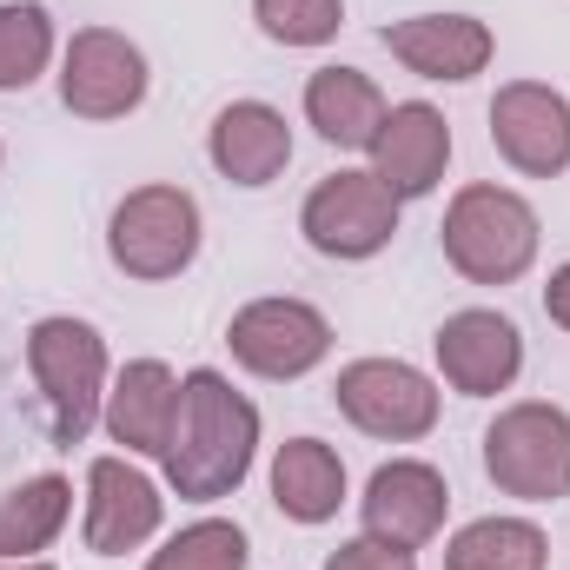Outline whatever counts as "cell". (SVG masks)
I'll use <instances>...</instances> for the list:
<instances>
[{"label":"cell","mask_w":570,"mask_h":570,"mask_svg":"<svg viewBox=\"0 0 570 570\" xmlns=\"http://www.w3.org/2000/svg\"><path fill=\"white\" fill-rule=\"evenodd\" d=\"M259 451V412L246 392H233L219 372H186L179 379V412H173V438H166V484L193 504L233 498L253 471Z\"/></svg>","instance_id":"cell-1"},{"label":"cell","mask_w":570,"mask_h":570,"mask_svg":"<svg viewBox=\"0 0 570 570\" xmlns=\"http://www.w3.org/2000/svg\"><path fill=\"white\" fill-rule=\"evenodd\" d=\"M438 239H444V259L471 285H511L538 259V213L511 186H464L444 206Z\"/></svg>","instance_id":"cell-2"},{"label":"cell","mask_w":570,"mask_h":570,"mask_svg":"<svg viewBox=\"0 0 570 570\" xmlns=\"http://www.w3.org/2000/svg\"><path fill=\"white\" fill-rule=\"evenodd\" d=\"M27 365H33V385L47 399L53 444L73 451L100 425V405H107V338L87 318H40L27 332Z\"/></svg>","instance_id":"cell-3"},{"label":"cell","mask_w":570,"mask_h":570,"mask_svg":"<svg viewBox=\"0 0 570 570\" xmlns=\"http://www.w3.org/2000/svg\"><path fill=\"white\" fill-rule=\"evenodd\" d=\"M484 471L504 498H524V504L570 498V412L538 399L504 405L484 431Z\"/></svg>","instance_id":"cell-4"},{"label":"cell","mask_w":570,"mask_h":570,"mask_svg":"<svg viewBox=\"0 0 570 570\" xmlns=\"http://www.w3.org/2000/svg\"><path fill=\"white\" fill-rule=\"evenodd\" d=\"M107 253L127 279H179L199 259V199L186 186H140L114 206Z\"/></svg>","instance_id":"cell-5"},{"label":"cell","mask_w":570,"mask_h":570,"mask_svg":"<svg viewBox=\"0 0 570 570\" xmlns=\"http://www.w3.org/2000/svg\"><path fill=\"white\" fill-rule=\"evenodd\" d=\"M298 233L325 259H372L399 233V199L385 193L379 173H332V179L312 186V199L298 213Z\"/></svg>","instance_id":"cell-6"},{"label":"cell","mask_w":570,"mask_h":570,"mask_svg":"<svg viewBox=\"0 0 570 570\" xmlns=\"http://www.w3.org/2000/svg\"><path fill=\"white\" fill-rule=\"evenodd\" d=\"M226 345H233V358H239L253 379L285 385V379H305L312 365H325L332 325H325V312L305 305V298H253V305L233 312Z\"/></svg>","instance_id":"cell-7"},{"label":"cell","mask_w":570,"mask_h":570,"mask_svg":"<svg viewBox=\"0 0 570 570\" xmlns=\"http://www.w3.org/2000/svg\"><path fill=\"white\" fill-rule=\"evenodd\" d=\"M338 412L365 438H385V444H412L438 425V385H431L419 365L405 358H358L338 372Z\"/></svg>","instance_id":"cell-8"},{"label":"cell","mask_w":570,"mask_h":570,"mask_svg":"<svg viewBox=\"0 0 570 570\" xmlns=\"http://www.w3.org/2000/svg\"><path fill=\"white\" fill-rule=\"evenodd\" d=\"M60 100L80 120H127L146 100V53L114 27H80L60 60Z\"/></svg>","instance_id":"cell-9"},{"label":"cell","mask_w":570,"mask_h":570,"mask_svg":"<svg viewBox=\"0 0 570 570\" xmlns=\"http://www.w3.org/2000/svg\"><path fill=\"white\" fill-rule=\"evenodd\" d=\"M491 146L531 173V179H558L570 166V100L544 80H511L491 100Z\"/></svg>","instance_id":"cell-10"},{"label":"cell","mask_w":570,"mask_h":570,"mask_svg":"<svg viewBox=\"0 0 570 570\" xmlns=\"http://www.w3.org/2000/svg\"><path fill=\"white\" fill-rule=\"evenodd\" d=\"M358 511H365V538L399 544V551H419V544H431V538L444 531L451 484L431 471L425 458H392V464L372 471Z\"/></svg>","instance_id":"cell-11"},{"label":"cell","mask_w":570,"mask_h":570,"mask_svg":"<svg viewBox=\"0 0 570 570\" xmlns=\"http://www.w3.org/2000/svg\"><path fill=\"white\" fill-rule=\"evenodd\" d=\"M438 372L464 399H498L524 372V338L504 312H451L438 325Z\"/></svg>","instance_id":"cell-12"},{"label":"cell","mask_w":570,"mask_h":570,"mask_svg":"<svg viewBox=\"0 0 570 570\" xmlns=\"http://www.w3.org/2000/svg\"><path fill=\"white\" fill-rule=\"evenodd\" d=\"M159 484L127 458H94L87 464V551L127 558L159 531Z\"/></svg>","instance_id":"cell-13"},{"label":"cell","mask_w":570,"mask_h":570,"mask_svg":"<svg viewBox=\"0 0 570 570\" xmlns=\"http://www.w3.org/2000/svg\"><path fill=\"white\" fill-rule=\"evenodd\" d=\"M379 40L419 80H478L491 67V47H498L491 27L471 13H412V20H392Z\"/></svg>","instance_id":"cell-14"},{"label":"cell","mask_w":570,"mask_h":570,"mask_svg":"<svg viewBox=\"0 0 570 570\" xmlns=\"http://www.w3.org/2000/svg\"><path fill=\"white\" fill-rule=\"evenodd\" d=\"M444 159H451V127L444 114L425 100H405L385 114L379 140H372V173L385 179V193L405 206V199H425L431 186L444 179Z\"/></svg>","instance_id":"cell-15"},{"label":"cell","mask_w":570,"mask_h":570,"mask_svg":"<svg viewBox=\"0 0 570 570\" xmlns=\"http://www.w3.org/2000/svg\"><path fill=\"white\" fill-rule=\"evenodd\" d=\"M206 153L233 186H273L292 166V127L266 100H233V107H219V120L206 134Z\"/></svg>","instance_id":"cell-16"},{"label":"cell","mask_w":570,"mask_h":570,"mask_svg":"<svg viewBox=\"0 0 570 570\" xmlns=\"http://www.w3.org/2000/svg\"><path fill=\"white\" fill-rule=\"evenodd\" d=\"M173 412H179V379L159 358H134L107 385V412L100 419L114 431V444H127V458H166Z\"/></svg>","instance_id":"cell-17"},{"label":"cell","mask_w":570,"mask_h":570,"mask_svg":"<svg viewBox=\"0 0 570 570\" xmlns=\"http://www.w3.org/2000/svg\"><path fill=\"white\" fill-rule=\"evenodd\" d=\"M385 94L358 73V67H318L305 80V120L318 127L325 146H345V153H372L379 127H385Z\"/></svg>","instance_id":"cell-18"},{"label":"cell","mask_w":570,"mask_h":570,"mask_svg":"<svg viewBox=\"0 0 570 570\" xmlns=\"http://www.w3.org/2000/svg\"><path fill=\"white\" fill-rule=\"evenodd\" d=\"M273 504H279L292 524L338 518V504H345V464H338V451L318 444V438L279 444V458H273Z\"/></svg>","instance_id":"cell-19"},{"label":"cell","mask_w":570,"mask_h":570,"mask_svg":"<svg viewBox=\"0 0 570 570\" xmlns=\"http://www.w3.org/2000/svg\"><path fill=\"white\" fill-rule=\"evenodd\" d=\"M551 544L524 518H478L444 544V570H544Z\"/></svg>","instance_id":"cell-20"},{"label":"cell","mask_w":570,"mask_h":570,"mask_svg":"<svg viewBox=\"0 0 570 570\" xmlns=\"http://www.w3.org/2000/svg\"><path fill=\"white\" fill-rule=\"evenodd\" d=\"M67 511H73V491L53 471L47 478H27L20 491H7L0 498V558H40L60 538Z\"/></svg>","instance_id":"cell-21"},{"label":"cell","mask_w":570,"mask_h":570,"mask_svg":"<svg viewBox=\"0 0 570 570\" xmlns=\"http://www.w3.org/2000/svg\"><path fill=\"white\" fill-rule=\"evenodd\" d=\"M53 60V20L40 0H0V94H27Z\"/></svg>","instance_id":"cell-22"},{"label":"cell","mask_w":570,"mask_h":570,"mask_svg":"<svg viewBox=\"0 0 570 570\" xmlns=\"http://www.w3.org/2000/svg\"><path fill=\"white\" fill-rule=\"evenodd\" d=\"M246 531L239 524H226V518H199V524H186L166 551H153V564L146 570H246Z\"/></svg>","instance_id":"cell-23"},{"label":"cell","mask_w":570,"mask_h":570,"mask_svg":"<svg viewBox=\"0 0 570 570\" xmlns=\"http://www.w3.org/2000/svg\"><path fill=\"white\" fill-rule=\"evenodd\" d=\"M253 20L279 47H325L345 27V0H253Z\"/></svg>","instance_id":"cell-24"},{"label":"cell","mask_w":570,"mask_h":570,"mask_svg":"<svg viewBox=\"0 0 570 570\" xmlns=\"http://www.w3.org/2000/svg\"><path fill=\"white\" fill-rule=\"evenodd\" d=\"M325 570H419V564H412V551H399V544L352 538V544H338V551H332V564H325Z\"/></svg>","instance_id":"cell-25"},{"label":"cell","mask_w":570,"mask_h":570,"mask_svg":"<svg viewBox=\"0 0 570 570\" xmlns=\"http://www.w3.org/2000/svg\"><path fill=\"white\" fill-rule=\"evenodd\" d=\"M544 312H551V318L570 332V266H558V273H551V285H544Z\"/></svg>","instance_id":"cell-26"},{"label":"cell","mask_w":570,"mask_h":570,"mask_svg":"<svg viewBox=\"0 0 570 570\" xmlns=\"http://www.w3.org/2000/svg\"><path fill=\"white\" fill-rule=\"evenodd\" d=\"M0 570H53V564H33V558H0Z\"/></svg>","instance_id":"cell-27"}]
</instances>
